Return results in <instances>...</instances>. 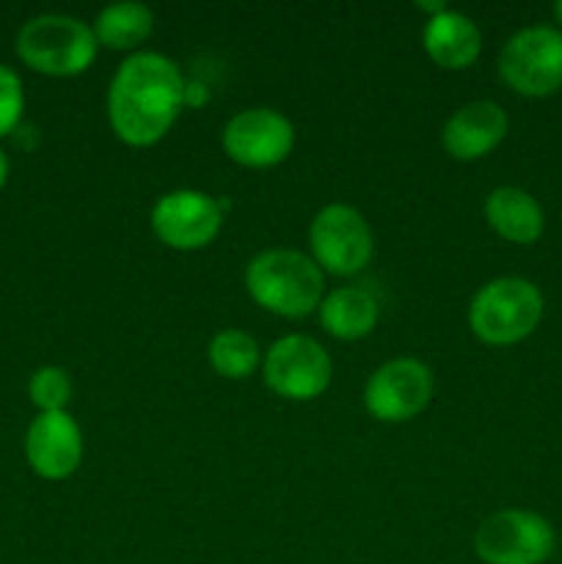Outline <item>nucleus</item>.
<instances>
[{
    "label": "nucleus",
    "instance_id": "1",
    "mask_svg": "<svg viewBox=\"0 0 562 564\" xmlns=\"http://www.w3.org/2000/svg\"><path fill=\"white\" fill-rule=\"evenodd\" d=\"M185 75L169 55L138 50L127 55L108 88V121L114 135L132 149L163 141L185 108Z\"/></svg>",
    "mask_w": 562,
    "mask_h": 564
},
{
    "label": "nucleus",
    "instance_id": "2",
    "mask_svg": "<svg viewBox=\"0 0 562 564\" xmlns=\"http://www.w3.org/2000/svg\"><path fill=\"white\" fill-rule=\"evenodd\" d=\"M246 292L259 308L284 319H303L325 297V273L309 253L268 248L246 264Z\"/></svg>",
    "mask_w": 562,
    "mask_h": 564
},
{
    "label": "nucleus",
    "instance_id": "3",
    "mask_svg": "<svg viewBox=\"0 0 562 564\" xmlns=\"http://www.w3.org/2000/svg\"><path fill=\"white\" fill-rule=\"evenodd\" d=\"M543 292L521 275H501L474 292L468 328L483 345L510 347L534 334L543 319Z\"/></svg>",
    "mask_w": 562,
    "mask_h": 564
},
{
    "label": "nucleus",
    "instance_id": "4",
    "mask_svg": "<svg viewBox=\"0 0 562 564\" xmlns=\"http://www.w3.org/2000/svg\"><path fill=\"white\" fill-rule=\"evenodd\" d=\"M99 44L91 25L69 14H39L17 33L22 64L47 77H77L97 61Z\"/></svg>",
    "mask_w": 562,
    "mask_h": 564
},
{
    "label": "nucleus",
    "instance_id": "5",
    "mask_svg": "<svg viewBox=\"0 0 562 564\" xmlns=\"http://www.w3.org/2000/svg\"><path fill=\"white\" fill-rule=\"evenodd\" d=\"M309 248L323 273L350 279L361 273L375 253L369 220L350 204H325L309 224Z\"/></svg>",
    "mask_w": 562,
    "mask_h": 564
},
{
    "label": "nucleus",
    "instance_id": "6",
    "mask_svg": "<svg viewBox=\"0 0 562 564\" xmlns=\"http://www.w3.org/2000/svg\"><path fill=\"white\" fill-rule=\"evenodd\" d=\"M226 198L213 196V193L193 191V187H180L169 191L154 202L149 213V226L154 237L171 251H202L224 229Z\"/></svg>",
    "mask_w": 562,
    "mask_h": 564
},
{
    "label": "nucleus",
    "instance_id": "7",
    "mask_svg": "<svg viewBox=\"0 0 562 564\" xmlns=\"http://www.w3.org/2000/svg\"><path fill=\"white\" fill-rule=\"evenodd\" d=\"M264 386L275 397L290 402H312L331 386L334 364L317 339L287 334L275 339L262 356Z\"/></svg>",
    "mask_w": 562,
    "mask_h": 564
},
{
    "label": "nucleus",
    "instance_id": "8",
    "mask_svg": "<svg viewBox=\"0 0 562 564\" xmlns=\"http://www.w3.org/2000/svg\"><path fill=\"white\" fill-rule=\"evenodd\" d=\"M499 75L521 97H549L562 88V31L529 25L512 33L499 53Z\"/></svg>",
    "mask_w": 562,
    "mask_h": 564
},
{
    "label": "nucleus",
    "instance_id": "9",
    "mask_svg": "<svg viewBox=\"0 0 562 564\" xmlns=\"http://www.w3.org/2000/svg\"><path fill=\"white\" fill-rule=\"evenodd\" d=\"M554 549V527L532 510L490 512L474 532V554L485 564H543Z\"/></svg>",
    "mask_w": 562,
    "mask_h": 564
},
{
    "label": "nucleus",
    "instance_id": "10",
    "mask_svg": "<svg viewBox=\"0 0 562 564\" xmlns=\"http://www.w3.org/2000/svg\"><path fill=\"white\" fill-rule=\"evenodd\" d=\"M220 147L231 163L242 169H273L295 149V127L281 110L268 105L242 108L231 116L220 132Z\"/></svg>",
    "mask_w": 562,
    "mask_h": 564
},
{
    "label": "nucleus",
    "instance_id": "11",
    "mask_svg": "<svg viewBox=\"0 0 562 564\" xmlns=\"http://www.w3.org/2000/svg\"><path fill=\"white\" fill-rule=\"evenodd\" d=\"M435 394V378L419 358L400 356L380 364L364 386V408L383 424L417 419Z\"/></svg>",
    "mask_w": 562,
    "mask_h": 564
},
{
    "label": "nucleus",
    "instance_id": "12",
    "mask_svg": "<svg viewBox=\"0 0 562 564\" xmlns=\"http://www.w3.org/2000/svg\"><path fill=\"white\" fill-rule=\"evenodd\" d=\"M25 457L42 479L72 477L83 463L80 424L66 411L39 413L25 433Z\"/></svg>",
    "mask_w": 562,
    "mask_h": 564
},
{
    "label": "nucleus",
    "instance_id": "13",
    "mask_svg": "<svg viewBox=\"0 0 562 564\" xmlns=\"http://www.w3.org/2000/svg\"><path fill=\"white\" fill-rule=\"evenodd\" d=\"M510 130L505 108L494 99H474L457 108L441 130V147L457 163H474L494 152Z\"/></svg>",
    "mask_w": 562,
    "mask_h": 564
},
{
    "label": "nucleus",
    "instance_id": "14",
    "mask_svg": "<svg viewBox=\"0 0 562 564\" xmlns=\"http://www.w3.org/2000/svg\"><path fill=\"white\" fill-rule=\"evenodd\" d=\"M422 47L435 66L446 72L468 69L479 58L483 33L468 14L446 9L424 20Z\"/></svg>",
    "mask_w": 562,
    "mask_h": 564
},
{
    "label": "nucleus",
    "instance_id": "15",
    "mask_svg": "<svg viewBox=\"0 0 562 564\" xmlns=\"http://www.w3.org/2000/svg\"><path fill=\"white\" fill-rule=\"evenodd\" d=\"M485 220L490 229L507 242L516 246H532L540 240L545 229V215L538 198L529 191L516 185L496 187L485 198Z\"/></svg>",
    "mask_w": 562,
    "mask_h": 564
},
{
    "label": "nucleus",
    "instance_id": "16",
    "mask_svg": "<svg viewBox=\"0 0 562 564\" xmlns=\"http://www.w3.org/2000/svg\"><path fill=\"white\" fill-rule=\"evenodd\" d=\"M325 334L339 341L367 339L380 319V303L364 286H336L325 292L317 308Z\"/></svg>",
    "mask_w": 562,
    "mask_h": 564
},
{
    "label": "nucleus",
    "instance_id": "17",
    "mask_svg": "<svg viewBox=\"0 0 562 564\" xmlns=\"http://www.w3.org/2000/svg\"><path fill=\"white\" fill-rule=\"evenodd\" d=\"M99 47L116 50V53H138L143 42L154 31V11L138 0H121L99 9L91 25Z\"/></svg>",
    "mask_w": 562,
    "mask_h": 564
},
{
    "label": "nucleus",
    "instance_id": "18",
    "mask_svg": "<svg viewBox=\"0 0 562 564\" xmlns=\"http://www.w3.org/2000/svg\"><path fill=\"white\" fill-rule=\"evenodd\" d=\"M262 356L259 341L240 328L218 330L207 345L209 367L226 380H248L262 367Z\"/></svg>",
    "mask_w": 562,
    "mask_h": 564
},
{
    "label": "nucleus",
    "instance_id": "19",
    "mask_svg": "<svg viewBox=\"0 0 562 564\" xmlns=\"http://www.w3.org/2000/svg\"><path fill=\"white\" fill-rule=\"evenodd\" d=\"M28 397L39 413H58L66 411L72 400V380L66 369L61 367H42L31 375L28 383Z\"/></svg>",
    "mask_w": 562,
    "mask_h": 564
},
{
    "label": "nucleus",
    "instance_id": "20",
    "mask_svg": "<svg viewBox=\"0 0 562 564\" xmlns=\"http://www.w3.org/2000/svg\"><path fill=\"white\" fill-rule=\"evenodd\" d=\"M25 108V94H22V80L14 69L0 64V138L17 130Z\"/></svg>",
    "mask_w": 562,
    "mask_h": 564
},
{
    "label": "nucleus",
    "instance_id": "21",
    "mask_svg": "<svg viewBox=\"0 0 562 564\" xmlns=\"http://www.w3.org/2000/svg\"><path fill=\"white\" fill-rule=\"evenodd\" d=\"M417 9L424 11V14H428V20H430V17H435V14H441V11L450 9V6H446L444 0H435V3H428V0H422V3H417Z\"/></svg>",
    "mask_w": 562,
    "mask_h": 564
},
{
    "label": "nucleus",
    "instance_id": "22",
    "mask_svg": "<svg viewBox=\"0 0 562 564\" xmlns=\"http://www.w3.org/2000/svg\"><path fill=\"white\" fill-rule=\"evenodd\" d=\"M6 180H9V158H6V152L0 149V187L6 185Z\"/></svg>",
    "mask_w": 562,
    "mask_h": 564
},
{
    "label": "nucleus",
    "instance_id": "23",
    "mask_svg": "<svg viewBox=\"0 0 562 564\" xmlns=\"http://www.w3.org/2000/svg\"><path fill=\"white\" fill-rule=\"evenodd\" d=\"M554 17L562 22V0H556L554 3Z\"/></svg>",
    "mask_w": 562,
    "mask_h": 564
}]
</instances>
